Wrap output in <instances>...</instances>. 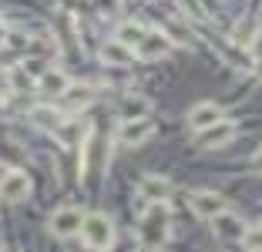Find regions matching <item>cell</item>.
Segmentation results:
<instances>
[{
    "label": "cell",
    "instance_id": "1",
    "mask_svg": "<svg viewBox=\"0 0 262 252\" xmlns=\"http://www.w3.org/2000/svg\"><path fill=\"white\" fill-rule=\"evenodd\" d=\"M168 208H165V202H151L148 205V212L141 215V225H138V239L141 245H148V249H158V245L168 242Z\"/></svg>",
    "mask_w": 262,
    "mask_h": 252
},
{
    "label": "cell",
    "instance_id": "2",
    "mask_svg": "<svg viewBox=\"0 0 262 252\" xmlns=\"http://www.w3.org/2000/svg\"><path fill=\"white\" fill-rule=\"evenodd\" d=\"M81 236H84V245H91V249H108L115 242V225H111L108 215L94 212V215H84Z\"/></svg>",
    "mask_w": 262,
    "mask_h": 252
},
{
    "label": "cell",
    "instance_id": "3",
    "mask_svg": "<svg viewBox=\"0 0 262 252\" xmlns=\"http://www.w3.org/2000/svg\"><path fill=\"white\" fill-rule=\"evenodd\" d=\"M81 222H84V212H81V208H74V205L57 208V212L51 215V232L68 239V236H74V232H81Z\"/></svg>",
    "mask_w": 262,
    "mask_h": 252
},
{
    "label": "cell",
    "instance_id": "4",
    "mask_svg": "<svg viewBox=\"0 0 262 252\" xmlns=\"http://www.w3.org/2000/svg\"><path fill=\"white\" fill-rule=\"evenodd\" d=\"M151 131H155L151 118H145V115L141 118H124V124L118 128V141H121V145H141Z\"/></svg>",
    "mask_w": 262,
    "mask_h": 252
},
{
    "label": "cell",
    "instance_id": "5",
    "mask_svg": "<svg viewBox=\"0 0 262 252\" xmlns=\"http://www.w3.org/2000/svg\"><path fill=\"white\" fill-rule=\"evenodd\" d=\"M27 195H31V178L24 175V172H7V175L0 178V199L24 202Z\"/></svg>",
    "mask_w": 262,
    "mask_h": 252
},
{
    "label": "cell",
    "instance_id": "6",
    "mask_svg": "<svg viewBox=\"0 0 262 252\" xmlns=\"http://www.w3.org/2000/svg\"><path fill=\"white\" fill-rule=\"evenodd\" d=\"M171 51V40L165 37V34H148L138 40V47H135V54H138L141 61H158V57H165V54Z\"/></svg>",
    "mask_w": 262,
    "mask_h": 252
},
{
    "label": "cell",
    "instance_id": "7",
    "mask_svg": "<svg viewBox=\"0 0 262 252\" xmlns=\"http://www.w3.org/2000/svg\"><path fill=\"white\" fill-rule=\"evenodd\" d=\"M188 205H192V212L202 215V219H212V215L225 212V199L219 192H195L192 199H188Z\"/></svg>",
    "mask_w": 262,
    "mask_h": 252
},
{
    "label": "cell",
    "instance_id": "8",
    "mask_svg": "<svg viewBox=\"0 0 262 252\" xmlns=\"http://www.w3.org/2000/svg\"><path fill=\"white\" fill-rule=\"evenodd\" d=\"M71 88V77L64 74V71H40L37 74V91L40 94H47V98H57V94H64Z\"/></svg>",
    "mask_w": 262,
    "mask_h": 252
},
{
    "label": "cell",
    "instance_id": "9",
    "mask_svg": "<svg viewBox=\"0 0 262 252\" xmlns=\"http://www.w3.org/2000/svg\"><path fill=\"white\" fill-rule=\"evenodd\" d=\"M222 108L219 104H212V101H205V104H195L192 111H188V124H192L195 131H202V128H208V124H215V121H222Z\"/></svg>",
    "mask_w": 262,
    "mask_h": 252
},
{
    "label": "cell",
    "instance_id": "10",
    "mask_svg": "<svg viewBox=\"0 0 262 252\" xmlns=\"http://www.w3.org/2000/svg\"><path fill=\"white\" fill-rule=\"evenodd\" d=\"M232 135H235V124L232 121H215V124H208V128H202L199 145L202 148H219V145H225Z\"/></svg>",
    "mask_w": 262,
    "mask_h": 252
},
{
    "label": "cell",
    "instance_id": "11",
    "mask_svg": "<svg viewBox=\"0 0 262 252\" xmlns=\"http://www.w3.org/2000/svg\"><path fill=\"white\" fill-rule=\"evenodd\" d=\"M138 192L145 195L148 202H165L171 195V182H168V178H162V175H145L138 182Z\"/></svg>",
    "mask_w": 262,
    "mask_h": 252
},
{
    "label": "cell",
    "instance_id": "12",
    "mask_svg": "<svg viewBox=\"0 0 262 252\" xmlns=\"http://www.w3.org/2000/svg\"><path fill=\"white\" fill-rule=\"evenodd\" d=\"M212 222H215V232H219L222 239H235V242H239V236L246 232L242 219H239V215H232V212H219V215H212Z\"/></svg>",
    "mask_w": 262,
    "mask_h": 252
},
{
    "label": "cell",
    "instance_id": "13",
    "mask_svg": "<svg viewBox=\"0 0 262 252\" xmlns=\"http://www.w3.org/2000/svg\"><path fill=\"white\" fill-rule=\"evenodd\" d=\"M101 57H104L108 64H128L131 61V47L121 44V40H111V44L101 47Z\"/></svg>",
    "mask_w": 262,
    "mask_h": 252
},
{
    "label": "cell",
    "instance_id": "14",
    "mask_svg": "<svg viewBox=\"0 0 262 252\" xmlns=\"http://www.w3.org/2000/svg\"><path fill=\"white\" fill-rule=\"evenodd\" d=\"M232 40H235L239 47H249V44L255 40V17H252V14L242 17V20L235 24V31H232Z\"/></svg>",
    "mask_w": 262,
    "mask_h": 252
},
{
    "label": "cell",
    "instance_id": "15",
    "mask_svg": "<svg viewBox=\"0 0 262 252\" xmlns=\"http://www.w3.org/2000/svg\"><path fill=\"white\" fill-rule=\"evenodd\" d=\"M91 101H94V91H91V88H81V84H77V88H68V91H64V104H68L71 111L91 104Z\"/></svg>",
    "mask_w": 262,
    "mask_h": 252
},
{
    "label": "cell",
    "instance_id": "16",
    "mask_svg": "<svg viewBox=\"0 0 262 252\" xmlns=\"http://www.w3.org/2000/svg\"><path fill=\"white\" fill-rule=\"evenodd\" d=\"M141 37H145V27H141V24H135V20H128V24H121V27H118V40H121V44H128L131 51L138 47Z\"/></svg>",
    "mask_w": 262,
    "mask_h": 252
},
{
    "label": "cell",
    "instance_id": "17",
    "mask_svg": "<svg viewBox=\"0 0 262 252\" xmlns=\"http://www.w3.org/2000/svg\"><path fill=\"white\" fill-rule=\"evenodd\" d=\"M10 84H14L17 91H31L34 88V74L24 64H17V68H10Z\"/></svg>",
    "mask_w": 262,
    "mask_h": 252
},
{
    "label": "cell",
    "instance_id": "18",
    "mask_svg": "<svg viewBox=\"0 0 262 252\" xmlns=\"http://www.w3.org/2000/svg\"><path fill=\"white\" fill-rule=\"evenodd\" d=\"M34 121H37L40 128H51V131L61 128V115L51 111V108H37V111H34Z\"/></svg>",
    "mask_w": 262,
    "mask_h": 252
},
{
    "label": "cell",
    "instance_id": "19",
    "mask_svg": "<svg viewBox=\"0 0 262 252\" xmlns=\"http://www.w3.org/2000/svg\"><path fill=\"white\" fill-rule=\"evenodd\" d=\"M121 115L124 118H141V115H148V101L145 98H124Z\"/></svg>",
    "mask_w": 262,
    "mask_h": 252
},
{
    "label": "cell",
    "instance_id": "20",
    "mask_svg": "<svg viewBox=\"0 0 262 252\" xmlns=\"http://www.w3.org/2000/svg\"><path fill=\"white\" fill-rule=\"evenodd\" d=\"M239 242L246 245V249L259 252V249H262V225H252V229H246V232L239 236Z\"/></svg>",
    "mask_w": 262,
    "mask_h": 252
},
{
    "label": "cell",
    "instance_id": "21",
    "mask_svg": "<svg viewBox=\"0 0 262 252\" xmlns=\"http://www.w3.org/2000/svg\"><path fill=\"white\" fill-rule=\"evenodd\" d=\"M91 4H94V10L104 14V17H115L118 10H121V0H91Z\"/></svg>",
    "mask_w": 262,
    "mask_h": 252
},
{
    "label": "cell",
    "instance_id": "22",
    "mask_svg": "<svg viewBox=\"0 0 262 252\" xmlns=\"http://www.w3.org/2000/svg\"><path fill=\"white\" fill-rule=\"evenodd\" d=\"M7 44V31H4V24H0V47Z\"/></svg>",
    "mask_w": 262,
    "mask_h": 252
},
{
    "label": "cell",
    "instance_id": "23",
    "mask_svg": "<svg viewBox=\"0 0 262 252\" xmlns=\"http://www.w3.org/2000/svg\"><path fill=\"white\" fill-rule=\"evenodd\" d=\"M259 77H262V61H259Z\"/></svg>",
    "mask_w": 262,
    "mask_h": 252
},
{
    "label": "cell",
    "instance_id": "24",
    "mask_svg": "<svg viewBox=\"0 0 262 252\" xmlns=\"http://www.w3.org/2000/svg\"><path fill=\"white\" fill-rule=\"evenodd\" d=\"M0 108H4V94H0Z\"/></svg>",
    "mask_w": 262,
    "mask_h": 252
}]
</instances>
